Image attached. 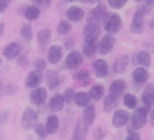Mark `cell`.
I'll use <instances>...</instances> for the list:
<instances>
[{
    "mask_svg": "<svg viewBox=\"0 0 154 140\" xmlns=\"http://www.w3.org/2000/svg\"><path fill=\"white\" fill-rule=\"evenodd\" d=\"M40 12L41 10H39L38 7H36L35 5H31L27 6L26 10H24V17L26 20L29 21H34L40 16Z\"/></svg>",
    "mask_w": 154,
    "mask_h": 140,
    "instance_id": "obj_31",
    "label": "cell"
},
{
    "mask_svg": "<svg viewBox=\"0 0 154 140\" xmlns=\"http://www.w3.org/2000/svg\"><path fill=\"white\" fill-rule=\"evenodd\" d=\"M8 111H0V126H3L8 119Z\"/></svg>",
    "mask_w": 154,
    "mask_h": 140,
    "instance_id": "obj_44",
    "label": "cell"
},
{
    "mask_svg": "<svg viewBox=\"0 0 154 140\" xmlns=\"http://www.w3.org/2000/svg\"><path fill=\"white\" fill-rule=\"evenodd\" d=\"M51 31L49 28H44L42 31H40L38 33V36H37V39H38V43L42 46L46 45L47 43L51 41Z\"/></svg>",
    "mask_w": 154,
    "mask_h": 140,
    "instance_id": "obj_30",
    "label": "cell"
},
{
    "mask_svg": "<svg viewBox=\"0 0 154 140\" xmlns=\"http://www.w3.org/2000/svg\"><path fill=\"white\" fill-rule=\"evenodd\" d=\"M3 92H4V94H6V95H14V94H16V92H17V87L14 85V84H8V85L4 87Z\"/></svg>",
    "mask_w": 154,
    "mask_h": 140,
    "instance_id": "obj_40",
    "label": "cell"
},
{
    "mask_svg": "<svg viewBox=\"0 0 154 140\" xmlns=\"http://www.w3.org/2000/svg\"><path fill=\"white\" fill-rule=\"evenodd\" d=\"M17 64H18L19 66H21L22 68H26L27 66L29 65V61L25 55H20V57H18V59H17Z\"/></svg>",
    "mask_w": 154,
    "mask_h": 140,
    "instance_id": "obj_43",
    "label": "cell"
},
{
    "mask_svg": "<svg viewBox=\"0 0 154 140\" xmlns=\"http://www.w3.org/2000/svg\"><path fill=\"white\" fill-rule=\"evenodd\" d=\"M90 97L89 93L87 92H78L75 94V104L78 106V107H81V108H86L87 106H89L90 103Z\"/></svg>",
    "mask_w": 154,
    "mask_h": 140,
    "instance_id": "obj_26",
    "label": "cell"
},
{
    "mask_svg": "<svg viewBox=\"0 0 154 140\" xmlns=\"http://www.w3.org/2000/svg\"><path fill=\"white\" fill-rule=\"evenodd\" d=\"M34 130H35V134L42 140H44L45 138H46L47 135H48L47 130H46V127L42 124H37L36 127L34 128Z\"/></svg>",
    "mask_w": 154,
    "mask_h": 140,
    "instance_id": "obj_36",
    "label": "cell"
},
{
    "mask_svg": "<svg viewBox=\"0 0 154 140\" xmlns=\"http://www.w3.org/2000/svg\"><path fill=\"white\" fill-rule=\"evenodd\" d=\"M97 50V42H95V41H84L83 43L84 55L90 58L95 55Z\"/></svg>",
    "mask_w": 154,
    "mask_h": 140,
    "instance_id": "obj_27",
    "label": "cell"
},
{
    "mask_svg": "<svg viewBox=\"0 0 154 140\" xmlns=\"http://www.w3.org/2000/svg\"><path fill=\"white\" fill-rule=\"evenodd\" d=\"M64 105H65V100H64V96L62 94H56L54 95L53 97L51 98L49 100V110L51 112H60L61 110L64 108Z\"/></svg>",
    "mask_w": 154,
    "mask_h": 140,
    "instance_id": "obj_18",
    "label": "cell"
},
{
    "mask_svg": "<svg viewBox=\"0 0 154 140\" xmlns=\"http://www.w3.org/2000/svg\"><path fill=\"white\" fill-rule=\"evenodd\" d=\"M0 65H1V59H0Z\"/></svg>",
    "mask_w": 154,
    "mask_h": 140,
    "instance_id": "obj_52",
    "label": "cell"
},
{
    "mask_svg": "<svg viewBox=\"0 0 154 140\" xmlns=\"http://www.w3.org/2000/svg\"><path fill=\"white\" fill-rule=\"evenodd\" d=\"M73 79L79 82L81 86L86 87L90 82V72L87 69H80L73 74Z\"/></svg>",
    "mask_w": 154,
    "mask_h": 140,
    "instance_id": "obj_25",
    "label": "cell"
},
{
    "mask_svg": "<svg viewBox=\"0 0 154 140\" xmlns=\"http://www.w3.org/2000/svg\"><path fill=\"white\" fill-rule=\"evenodd\" d=\"M45 82L48 89L54 90L60 85V76L55 70H47L45 73Z\"/></svg>",
    "mask_w": 154,
    "mask_h": 140,
    "instance_id": "obj_17",
    "label": "cell"
},
{
    "mask_svg": "<svg viewBox=\"0 0 154 140\" xmlns=\"http://www.w3.org/2000/svg\"><path fill=\"white\" fill-rule=\"evenodd\" d=\"M150 27H151V29H153L154 31V19L150 22Z\"/></svg>",
    "mask_w": 154,
    "mask_h": 140,
    "instance_id": "obj_50",
    "label": "cell"
},
{
    "mask_svg": "<svg viewBox=\"0 0 154 140\" xmlns=\"http://www.w3.org/2000/svg\"><path fill=\"white\" fill-rule=\"evenodd\" d=\"M47 97V91L44 87H39L35 89L34 91L29 95V100H31L32 104L36 106H41L45 103Z\"/></svg>",
    "mask_w": 154,
    "mask_h": 140,
    "instance_id": "obj_11",
    "label": "cell"
},
{
    "mask_svg": "<svg viewBox=\"0 0 154 140\" xmlns=\"http://www.w3.org/2000/svg\"><path fill=\"white\" fill-rule=\"evenodd\" d=\"M84 15H85V12H84L83 8L79 7V6H70V7L67 10L66 12V18L68 21H71V22H79L82 19L84 18Z\"/></svg>",
    "mask_w": 154,
    "mask_h": 140,
    "instance_id": "obj_15",
    "label": "cell"
},
{
    "mask_svg": "<svg viewBox=\"0 0 154 140\" xmlns=\"http://www.w3.org/2000/svg\"><path fill=\"white\" fill-rule=\"evenodd\" d=\"M114 44H116V38L113 35H105L97 43V50L101 55H106L108 53L111 52V50L113 49Z\"/></svg>",
    "mask_w": 154,
    "mask_h": 140,
    "instance_id": "obj_6",
    "label": "cell"
},
{
    "mask_svg": "<svg viewBox=\"0 0 154 140\" xmlns=\"http://www.w3.org/2000/svg\"><path fill=\"white\" fill-rule=\"evenodd\" d=\"M107 14V8H106L105 4L97 3V5L89 12V14L87 16V21L88 23L99 24L100 22H104Z\"/></svg>",
    "mask_w": 154,
    "mask_h": 140,
    "instance_id": "obj_3",
    "label": "cell"
},
{
    "mask_svg": "<svg viewBox=\"0 0 154 140\" xmlns=\"http://www.w3.org/2000/svg\"><path fill=\"white\" fill-rule=\"evenodd\" d=\"M147 117H148V109L147 108H137L133 112L131 116V124L133 129L140 130L147 124Z\"/></svg>",
    "mask_w": 154,
    "mask_h": 140,
    "instance_id": "obj_2",
    "label": "cell"
},
{
    "mask_svg": "<svg viewBox=\"0 0 154 140\" xmlns=\"http://www.w3.org/2000/svg\"><path fill=\"white\" fill-rule=\"evenodd\" d=\"M123 102H124V105L130 110L135 109L136 106H137V98L132 93H126L123 97Z\"/></svg>",
    "mask_w": 154,
    "mask_h": 140,
    "instance_id": "obj_33",
    "label": "cell"
},
{
    "mask_svg": "<svg viewBox=\"0 0 154 140\" xmlns=\"http://www.w3.org/2000/svg\"><path fill=\"white\" fill-rule=\"evenodd\" d=\"M118 100H119V97H116V96L111 95H107L104 100V110L105 112H110L116 107L118 105Z\"/></svg>",
    "mask_w": 154,
    "mask_h": 140,
    "instance_id": "obj_32",
    "label": "cell"
},
{
    "mask_svg": "<svg viewBox=\"0 0 154 140\" xmlns=\"http://www.w3.org/2000/svg\"><path fill=\"white\" fill-rule=\"evenodd\" d=\"M100 35H101V27L99 24L94 23H87L83 29L84 41H95L97 42Z\"/></svg>",
    "mask_w": 154,
    "mask_h": 140,
    "instance_id": "obj_8",
    "label": "cell"
},
{
    "mask_svg": "<svg viewBox=\"0 0 154 140\" xmlns=\"http://www.w3.org/2000/svg\"><path fill=\"white\" fill-rule=\"evenodd\" d=\"M153 19H154V18H153Z\"/></svg>",
    "mask_w": 154,
    "mask_h": 140,
    "instance_id": "obj_53",
    "label": "cell"
},
{
    "mask_svg": "<svg viewBox=\"0 0 154 140\" xmlns=\"http://www.w3.org/2000/svg\"><path fill=\"white\" fill-rule=\"evenodd\" d=\"M151 124L154 126V110H153L152 113H151Z\"/></svg>",
    "mask_w": 154,
    "mask_h": 140,
    "instance_id": "obj_49",
    "label": "cell"
},
{
    "mask_svg": "<svg viewBox=\"0 0 154 140\" xmlns=\"http://www.w3.org/2000/svg\"><path fill=\"white\" fill-rule=\"evenodd\" d=\"M126 90V82L122 79H118L116 81H113L111 83L109 87V94L119 97L123 95V93H125Z\"/></svg>",
    "mask_w": 154,
    "mask_h": 140,
    "instance_id": "obj_13",
    "label": "cell"
},
{
    "mask_svg": "<svg viewBox=\"0 0 154 140\" xmlns=\"http://www.w3.org/2000/svg\"><path fill=\"white\" fill-rule=\"evenodd\" d=\"M145 15L146 13L144 10L137 8L136 12L134 13L133 19H132L131 25H130V31L133 34L140 35L144 31V26H145Z\"/></svg>",
    "mask_w": 154,
    "mask_h": 140,
    "instance_id": "obj_5",
    "label": "cell"
},
{
    "mask_svg": "<svg viewBox=\"0 0 154 140\" xmlns=\"http://www.w3.org/2000/svg\"><path fill=\"white\" fill-rule=\"evenodd\" d=\"M93 71H94V74L99 79H104V77L107 76L108 74V64L105 60L99 59L93 63L92 65Z\"/></svg>",
    "mask_w": 154,
    "mask_h": 140,
    "instance_id": "obj_14",
    "label": "cell"
},
{
    "mask_svg": "<svg viewBox=\"0 0 154 140\" xmlns=\"http://www.w3.org/2000/svg\"><path fill=\"white\" fill-rule=\"evenodd\" d=\"M129 63V57L127 55H122L114 60L113 71L116 73H123L126 70Z\"/></svg>",
    "mask_w": 154,
    "mask_h": 140,
    "instance_id": "obj_22",
    "label": "cell"
},
{
    "mask_svg": "<svg viewBox=\"0 0 154 140\" xmlns=\"http://www.w3.org/2000/svg\"><path fill=\"white\" fill-rule=\"evenodd\" d=\"M3 31H4V24L3 23H0V36L3 34Z\"/></svg>",
    "mask_w": 154,
    "mask_h": 140,
    "instance_id": "obj_47",
    "label": "cell"
},
{
    "mask_svg": "<svg viewBox=\"0 0 154 140\" xmlns=\"http://www.w3.org/2000/svg\"><path fill=\"white\" fill-rule=\"evenodd\" d=\"M20 51H21L20 44L17 42H12L4 47L3 51H2V55H3V57L6 60H14L15 58L18 57Z\"/></svg>",
    "mask_w": 154,
    "mask_h": 140,
    "instance_id": "obj_12",
    "label": "cell"
},
{
    "mask_svg": "<svg viewBox=\"0 0 154 140\" xmlns=\"http://www.w3.org/2000/svg\"><path fill=\"white\" fill-rule=\"evenodd\" d=\"M83 63V55L79 51H71L65 59V65L69 70H77Z\"/></svg>",
    "mask_w": 154,
    "mask_h": 140,
    "instance_id": "obj_7",
    "label": "cell"
},
{
    "mask_svg": "<svg viewBox=\"0 0 154 140\" xmlns=\"http://www.w3.org/2000/svg\"><path fill=\"white\" fill-rule=\"evenodd\" d=\"M95 119V109L92 105L87 106L86 108H84L83 111V116H82V120L85 124V126L90 127L93 124Z\"/></svg>",
    "mask_w": 154,
    "mask_h": 140,
    "instance_id": "obj_21",
    "label": "cell"
},
{
    "mask_svg": "<svg viewBox=\"0 0 154 140\" xmlns=\"http://www.w3.org/2000/svg\"><path fill=\"white\" fill-rule=\"evenodd\" d=\"M125 140H140V134L136 132H130L129 134L126 136Z\"/></svg>",
    "mask_w": 154,
    "mask_h": 140,
    "instance_id": "obj_45",
    "label": "cell"
},
{
    "mask_svg": "<svg viewBox=\"0 0 154 140\" xmlns=\"http://www.w3.org/2000/svg\"><path fill=\"white\" fill-rule=\"evenodd\" d=\"M43 82V74L42 71L39 70H32L29 73L25 81V85L29 88H39V86L41 85V83Z\"/></svg>",
    "mask_w": 154,
    "mask_h": 140,
    "instance_id": "obj_10",
    "label": "cell"
},
{
    "mask_svg": "<svg viewBox=\"0 0 154 140\" xmlns=\"http://www.w3.org/2000/svg\"><path fill=\"white\" fill-rule=\"evenodd\" d=\"M32 5H35L36 7H38L39 10H46L49 5H51V1H47V0H42V1H39V0H36L34 1Z\"/></svg>",
    "mask_w": 154,
    "mask_h": 140,
    "instance_id": "obj_39",
    "label": "cell"
},
{
    "mask_svg": "<svg viewBox=\"0 0 154 140\" xmlns=\"http://www.w3.org/2000/svg\"><path fill=\"white\" fill-rule=\"evenodd\" d=\"M142 100L146 107H150L154 104V85L149 84L145 87L142 94Z\"/></svg>",
    "mask_w": 154,
    "mask_h": 140,
    "instance_id": "obj_19",
    "label": "cell"
},
{
    "mask_svg": "<svg viewBox=\"0 0 154 140\" xmlns=\"http://www.w3.org/2000/svg\"><path fill=\"white\" fill-rule=\"evenodd\" d=\"M38 121V114L32 108H27L22 113V119H21V126L23 130L29 131L35 128Z\"/></svg>",
    "mask_w": 154,
    "mask_h": 140,
    "instance_id": "obj_4",
    "label": "cell"
},
{
    "mask_svg": "<svg viewBox=\"0 0 154 140\" xmlns=\"http://www.w3.org/2000/svg\"><path fill=\"white\" fill-rule=\"evenodd\" d=\"M20 36L25 40V42H31L32 39V29L29 24H24L20 29Z\"/></svg>",
    "mask_w": 154,
    "mask_h": 140,
    "instance_id": "obj_35",
    "label": "cell"
},
{
    "mask_svg": "<svg viewBox=\"0 0 154 140\" xmlns=\"http://www.w3.org/2000/svg\"><path fill=\"white\" fill-rule=\"evenodd\" d=\"M27 140H42V139H40L38 136L36 135V137H32V136H29V138H27Z\"/></svg>",
    "mask_w": 154,
    "mask_h": 140,
    "instance_id": "obj_48",
    "label": "cell"
},
{
    "mask_svg": "<svg viewBox=\"0 0 154 140\" xmlns=\"http://www.w3.org/2000/svg\"><path fill=\"white\" fill-rule=\"evenodd\" d=\"M104 92H105V89H104V86L102 84H94L88 93H89L91 100L97 102L103 97Z\"/></svg>",
    "mask_w": 154,
    "mask_h": 140,
    "instance_id": "obj_28",
    "label": "cell"
},
{
    "mask_svg": "<svg viewBox=\"0 0 154 140\" xmlns=\"http://www.w3.org/2000/svg\"><path fill=\"white\" fill-rule=\"evenodd\" d=\"M72 29V26H71L70 22L68 20H62L60 21L59 25H58V28H57V31L60 34V35H68L69 33L71 31Z\"/></svg>",
    "mask_w": 154,
    "mask_h": 140,
    "instance_id": "obj_34",
    "label": "cell"
},
{
    "mask_svg": "<svg viewBox=\"0 0 154 140\" xmlns=\"http://www.w3.org/2000/svg\"><path fill=\"white\" fill-rule=\"evenodd\" d=\"M86 133H87V127L83 122V120H79L73 131V140H85L86 139Z\"/></svg>",
    "mask_w": 154,
    "mask_h": 140,
    "instance_id": "obj_24",
    "label": "cell"
},
{
    "mask_svg": "<svg viewBox=\"0 0 154 140\" xmlns=\"http://www.w3.org/2000/svg\"><path fill=\"white\" fill-rule=\"evenodd\" d=\"M131 119L130 114L125 110H116L112 116V124L114 128H123L128 124V121Z\"/></svg>",
    "mask_w": 154,
    "mask_h": 140,
    "instance_id": "obj_9",
    "label": "cell"
},
{
    "mask_svg": "<svg viewBox=\"0 0 154 140\" xmlns=\"http://www.w3.org/2000/svg\"><path fill=\"white\" fill-rule=\"evenodd\" d=\"M106 136V132L105 130H103L102 128H97L93 131V138L97 140H101Z\"/></svg>",
    "mask_w": 154,
    "mask_h": 140,
    "instance_id": "obj_42",
    "label": "cell"
},
{
    "mask_svg": "<svg viewBox=\"0 0 154 140\" xmlns=\"http://www.w3.org/2000/svg\"><path fill=\"white\" fill-rule=\"evenodd\" d=\"M34 67L36 68V70L42 71L45 69V67H46V62H45V60L41 59V58L36 59L34 62Z\"/></svg>",
    "mask_w": 154,
    "mask_h": 140,
    "instance_id": "obj_38",
    "label": "cell"
},
{
    "mask_svg": "<svg viewBox=\"0 0 154 140\" xmlns=\"http://www.w3.org/2000/svg\"><path fill=\"white\" fill-rule=\"evenodd\" d=\"M132 79L136 84H144L148 81L149 73L146 68L144 67H137L132 71Z\"/></svg>",
    "mask_w": 154,
    "mask_h": 140,
    "instance_id": "obj_20",
    "label": "cell"
},
{
    "mask_svg": "<svg viewBox=\"0 0 154 140\" xmlns=\"http://www.w3.org/2000/svg\"><path fill=\"white\" fill-rule=\"evenodd\" d=\"M137 61L143 67L149 68L151 66V53L147 50L140 51L137 55Z\"/></svg>",
    "mask_w": 154,
    "mask_h": 140,
    "instance_id": "obj_29",
    "label": "cell"
},
{
    "mask_svg": "<svg viewBox=\"0 0 154 140\" xmlns=\"http://www.w3.org/2000/svg\"><path fill=\"white\" fill-rule=\"evenodd\" d=\"M108 3L112 8H121L127 3V1L126 0H110L108 1Z\"/></svg>",
    "mask_w": 154,
    "mask_h": 140,
    "instance_id": "obj_41",
    "label": "cell"
},
{
    "mask_svg": "<svg viewBox=\"0 0 154 140\" xmlns=\"http://www.w3.org/2000/svg\"><path fill=\"white\" fill-rule=\"evenodd\" d=\"M11 2L10 1H4V0H0V14L5 12V10L8 7Z\"/></svg>",
    "mask_w": 154,
    "mask_h": 140,
    "instance_id": "obj_46",
    "label": "cell"
},
{
    "mask_svg": "<svg viewBox=\"0 0 154 140\" xmlns=\"http://www.w3.org/2000/svg\"><path fill=\"white\" fill-rule=\"evenodd\" d=\"M75 92L73 90V88H67L66 90L64 91V100H65V103L66 104H71L72 102H75Z\"/></svg>",
    "mask_w": 154,
    "mask_h": 140,
    "instance_id": "obj_37",
    "label": "cell"
},
{
    "mask_svg": "<svg viewBox=\"0 0 154 140\" xmlns=\"http://www.w3.org/2000/svg\"><path fill=\"white\" fill-rule=\"evenodd\" d=\"M63 57V49L60 45H53L51 48L48 49V53H47V60L48 63L51 64H57L61 61Z\"/></svg>",
    "mask_w": 154,
    "mask_h": 140,
    "instance_id": "obj_16",
    "label": "cell"
},
{
    "mask_svg": "<svg viewBox=\"0 0 154 140\" xmlns=\"http://www.w3.org/2000/svg\"><path fill=\"white\" fill-rule=\"evenodd\" d=\"M0 140H1V133H0Z\"/></svg>",
    "mask_w": 154,
    "mask_h": 140,
    "instance_id": "obj_51",
    "label": "cell"
},
{
    "mask_svg": "<svg viewBox=\"0 0 154 140\" xmlns=\"http://www.w3.org/2000/svg\"><path fill=\"white\" fill-rule=\"evenodd\" d=\"M103 24L105 31L109 35H113V34L118 33L121 29V27H122V17L119 14H116V13H108Z\"/></svg>",
    "mask_w": 154,
    "mask_h": 140,
    "instance_id": "obj_1",
    "label": "cell"
},
{
    "mask_svg": "<svg viewBox=\"0 0 154 140\" xmlns=\"http://www.w3.org/2000/svg\"><path fill=\"white\" fill-rule=\"evenodd\" d=\"M59 124H60L59 117H58L57 115H55V114L49 115L46 119V124H45L48 135L55 134V133L58 131V129H59Z\"/></svg>",
    "mask_w": 154,
    "mask_h": 140,
    "instance_id": "obj_23",
    "label": "cell"
}]
</instances>
